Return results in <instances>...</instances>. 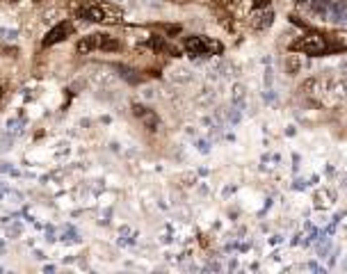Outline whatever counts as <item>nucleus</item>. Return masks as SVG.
<instances>
[{
  "instance_id": "nucleus-1",
  "label": "nucleus",
  "mask_w": 347,
  "mask_h": 274,
  "mask_svg": "<svg viewBox=\"0 0 347 274\" xmlns=\"http://www.w3.org/2000/svg\"><path fill=\"white\" fill-rule=\"evenodd\" d=\"M295 50H299L304 55H327L329 53V44H327V35H320V32H308L301 39L293 44Z\"/></svg>"
},
{
  "instance_id": "nucleus-2",
  "label": "nucleus",
  "mask_w": 347,
  "mask_h": 274,
  "mask_svg": "<svg viewBox=\"0 0 347 274\" xmlns=\"http://www.w3.org/2000/svg\"><path fill=\"white\" fill-rule=\"evenodd\" d=\"M185 50H188L192 57H201V55H208V53H222V46L217 42H210L206 37H188L185 39Z\"/></svg>"
},
{
  "instance_id": "nucleus-3",
  "label": "nucleus",
  "mask_w": 347,
  "mask_h": 274,
  "mask_svg": "<svg viewBox=\"0 0 347 274\" xmlns=\"http://www.w3.org/2000/svg\"><path fill=\"white\" fill-rule=\"evenodd\" d=\"M80 16L87 18V21H94V23H100V21H117L119 12L103 5H92V7H85L80 12Z\"/></svg>"
},
{
  "instance_id": "nucleus-4",
  "label": "nucleus",
  "mask_w": 347,
  "mask_h": 274,
  "mask_svg": "<svg viewBox=\"0 0 347 274\" xmlns=\"http://www.w3.org/2000/svg\"><path fill=\"white\" fill-rule=\"evenodd\" d=\"M272 21H274V12L267 9V7H260V9H256L249 16V25H251L253 30H267L272 25Z\"/></svg>"
},
{
  "instance_id": "nucleus-5",
  "label": "nucleus",
  "mask_w": 347,
  "mask_h": 274,
  "mask_svg": "<svg viewBox=\"0 0 347 274\" xmlns=\"http://www.w3.org/2000/svg\"><path fill=\"white\" fill-rule=\"evenodd\" d=\"M71 32H73V25H71L69 21H64V23H57L53 30L46 35V39H44V46H53V44H57V42H64Z\"/></svg>"
},
{
  "instance_id": "nucleus-6",
  "label": "nucleus",
  "mask_w": 347,
  "mask_h": 274,
  "mask_svg": "<svg viewBox=\"0 0 347 274\" xmlns=\"http://www.w3.org/2000/svg\"><path fill=\"white\" fill-rule=\"evenodd\" d=\"M133 114H135L137 119H142V124L147 126L149 131H158V117H155L151 110H147L144 105L135 103V105H133Z\"/></svg>"
},
{
  "instance_id": "nucleus-7",
  "label": "nucleus",
  "mask_w": 347,
  "mask_h": 274,
  "mask_svg": "<svg viewBox=\"0 0 347 274\" xmlns=\"http://www.w3.org/2000/svg\"><path fill=\"white\" fill-rule=\"evenodd\" d=\"M327 44H329V53L347 50V32H331V35H327Z\"/></svg>"
},
{
  "instance_id": "nucleus-8",
  "label": "nucleus",
  "mask_w": 347,
  "mask_h": 274,
  "mask_svg": "<svg viewBox=\"0 0 347 274\" xmlns=\"http://www.w3.org/2000/svg\"><path fill=\"white\" fill-rule=\"evenodd\" d=\"M329 21H338V23H347V2L345 0H336L331 2V16Z\"/></svg>"
},
{
  "instance_id": "nucleus-9",
  "label": "nucleus",
  "mask_w": 347,
  "mask_h": 274,
  "mask_svg": "<svg viewBox=\"0 0 347 274\" xmlns=\"http://www.w3.org/2000/svg\"><path fill=\"white\" fill-rule=\"evenodd\" d=\"M96 48H99V35H89V37H85V39L78 42L76 50L80 55H87V53H92V50H96Z\"/></svg>"
},
{
  "instance_id": "nucleus-10",
  "label": "nucleus",
  "mask_w": 347,
  "mask_h": 274,
  "mask_svg": "<svg viewBox=\"0 0 347 274\" xmlns=\"http://www.w3.org/2000/svg\"><path fill=\"white\" fill-rule=\"evenodd\" d=\"M231 101H233V105L245 107V105H247V90H245L242 85H236L233 91H231Z\"/></svg>"
},
{
  "instance_id": "nucleus-11",
  "label": "nucleus",
  "mask_w": 347,
  "mask_h": 274,
  "mask_svg": "<svg viewBox=\"0 0 347 274\" xmlns=\"http://www.w3.org/2000/svg\"><path fill=\"white\" fill-rule=\"evenodd\" d=\"M301 64H304V62H301L299 55H288V57H286V73H290V76L299 73Z\"/></svg>"
},
{
  "instance_id": "nucleus-12",
  "label": "nucleus",
  "mask_w": 347,
  "mask_h": 274,
  "mask_svg": "<svg viewBox=\"0 0 347 274\" xmlns=\"http://www.w3.org/2000/svg\"><path fill=\"white\" fill-rule=\"evenodd\" d=\"M99 48L100 50H117L119 42L117 39H112L110 35H99Z\"/></svg>"
},
{
  "instance_id": "nucleus-13",
  "label": "nucleus",
  "mask_w": 347,
  "mask_h": 274,
  "mask_svg": "<svg viewBox=\"0 0 347 274\" xmlns=\"http://www.w3.org/2000/svg\"><path fill=\"white\" fill-rule=\"evenodd\" d=\"M133 73H135V71H130V69H126V66H121V76H124L126 80H130V83H137L140 78H137V76H133Z\"/></svg>"
},
{
  "instance_id": "nucleus-14",
  "label": "nucleus",
  "mask_w": 347,
  "mask_h": 274,
  "mask_svg": "<svg viewBox=\"0 0 347 274\" xmlns=\"http://www.w3.org/2000/svg\"><path fill=\"white\" fill-rule=\"evenodd\" d=\"M165 30H167V35H178V32H181V28H178V25H167Z\"/></svg>"
},
{
  "instance_id": "nucleus-15",
  "label": "nucleus",
  "mask_w": 347,
  "mask_h": 274,
  "mask_svg": "<svg viewBox=\"0 0 347 274\" xmlns=\"http://www.w3.org/2000/svg\"><path fill=\"white\" fill-rule=\"evenodd\" d=\"M256 2H258V5H267V2H270V0H256Z\"/></svg>"
},
{
  "instance_id": "nucleus-16",
  "label": "nucleus",
  "mask_w": 347,
  "mask_h": 274,
  "mask_svg": "<svg viewBox=\"0 0 347 274\" xmlns=\"http://www.w3.org/2000/svg\"><path fill=\"white\" fill-rule=\"evenodd\" d=\"M7 2H9V5H16V2H21V0H7Z\"/></svg>"
},
{
  "instance_id": "nucleus-17",
  "label": "nucleus",
  "mask_w": 347,
  "mask_h": 274,
  "mask_svg": "<svg viewBox=\"0 0 347 274\" xmlns=\"http://www.w3.org/2000/svg\"><path fill=\"white\" fill-rule=\"evenodd\" d=\"M0 94H2V90H0Z\"/></svg>"
}]
</instances>
